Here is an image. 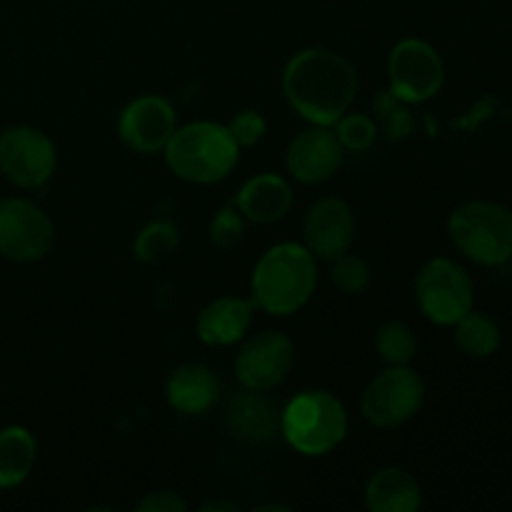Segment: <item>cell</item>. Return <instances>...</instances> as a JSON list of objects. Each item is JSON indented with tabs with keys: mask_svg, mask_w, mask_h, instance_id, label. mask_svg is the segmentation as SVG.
Returning <instances> with one entry per match:
<instances>
[{
	"mask_svg": "<svg viewBox=\"0 0 512 512\" xmlns=\"http://www.w3.org/2000/svg\"><path fill=\"white\" fill-rule=\"evenodd\" d=\"M283 93L290 108L310 125H335L353 105L358 73L335 50L305 48L285 65Z\"/></svg>",
	"mask_w": 512,
	"mask_h": 512,
	"instance_id": "6da1fadb",
	"label": "cell"
},
{
	"mask_svg": "<svg viewBox=\"0 0 512 512\" xmlns=\"http://www.w3.org/2000/svg\"><path fill=\"white\" fill-rule=\"evenodd\" d=\"M318 285V268L310 250L300 243H278L265 250L253 268L255 308L275 318L293 315L313 298Z\"/></svg>",
	"mask_w": 512,
	"mask_h": 512,
	"instance_id": "7a4b0ae2",
	"label": "cell"
},
{
	"mask_svg": "<svg viewBox=\"0 0 512 512\" xmlns=\"http://www.w3.org/2000/svg\"><path fill=\"white\" fill-rule=\"evenodd\" d=\"M163 153L168 168L180 180L213 185L233 173L240 160V145L230 135L228 125L200 120L175 130Z\"/></svg>",
	"mask_w": 512,
	"mask_h": 512,
	"instance_id": "3957f363",
	"label": "cell"
},
{
	"mask_svg": "<svg viewBox=\"0 0 512 512\" xmlns=\"http://www.w3.org/2000/svg\"><path fill=\"white\" fill-rule=\"evenodd\" d=\"M280 433L295 453L320 458L338 448L348 433V413L328 390H305L280 413Z\"/></svg>",
	"mask_w": 512,
	"mask_h": 512,
	"instance_id": "277c9868",
	"label": "cell"
},
{
	"mask_svg": "<svg viewBox=\"0 0 512 512\" xmlns=\"http://www.w3.org/2000/svg\"><path fill=\"white\" fill-rule=\"evenodd\" d=\"M455 248L468 260L498 268L512 260V210L490 200L458 205L448 218Z\"/></svg>",
	"mask_w": 512,
	"mask_h": 512,
	"instance_id": "5b68a950",
	"label": "cell"
},
{
	"mask_svg": "<svg viewBox=\"0 0 512 512\" xmlns=\"http://www.w3.org/2000/svg\"><path fill=\"white\" fill-rule=\"evenodd\" d=\"M415 300L430 323L455 325L473 310L475 285L468 270L450 258H433L415 280Z\"/></svg>",
	"mask_w": 512,
	"mask_h": 512,
	"instance_id": "8992f818",
	"label": "cell"
},
{
	"mask_svg": "<svg viewBox=\"0 0 512 512\" xmlns=\"http://www.w3.org/2000/svg\"><path fill=\"white\" fill-rule=\"evenodd\" d=\"M425 403V383L408 365H388L365 388L360 408L375 428H400L420 413Z\"/></svg>",
	"mask_w": 512,
	"mask_h": 512,
	"instance_id": "52a82bcc",
	"label": "cell"
},
{
	"mask_svg": "<svg viewBox=\"0 0 512 512\" xmlns=\"http://www.w3.org/2000/svg\"><path fill=\"white\" fill-rule=\"evenodd\" d=\"M58 168L53 140L30 125H10L0 133V173L23 190L43 188Z\"/></svg>",
	"mask_w": 512,
	"mask_h": 512,
	"instance_id": "ba28073f",
	"label": "cell"
},
{
	"mask_svg": "<svg viewBox=\"0 0 512 512\" xmlns=\"http://www.w3.org/2000/svg\"><path fill=\"white\" fill-rule=\"evenodd\" d=\"M390 93L403 103H425L435 98L445 83V65L438 50L420 38H405L390 50Z\"/></svg>",
	"mask_w": 512,
	"mask_h": 512,
	"instance_id": "9c48e42d",
	"label": "cell"
},
{
	"mask_svg": "<svg viewBox=\"0 0 512 512\" xmlns=\"http://www.w3.org/2000/svg\"><path fill=\"white\" fill-rule=\"evenodd\" d=\"M55 243V225L25 198L0 200V255L13 263H38Z\"/></svg>",
	"mask_w": 512,
	"mask_h": 512,
	"instance_id": "30bf717a",
	"label": "cell"
},
{
	"mask_svg": "<svg viewBox=\"0 0 512 512\" xmlns=\"http://www.w3.org/2000/svg\"><path fill=\"white\" fill-rule=\"evenodd\" d=\"M295 363V345L278 330H265L245 340L235 358V375L245 390H273L288 378Z\"/></svg>",
	"mask_w": 512,
	"mask_h": 512,
	"instance_id": "8fae6325",
	"label": "cell"
},
{
	"mask_svg": "<svg viewBox=\"0 0 512 512\" xmlns=\"http://www.w3.org/2000/svg\"><path fill=\"white\" fill-rule=\"evenodd\" d=\"M178 130L175 108L160 95H140L130 100L118 118V135L133 153H158Z\"/></svg>",
	"mask_w": 512,
	"mask_h": 512,
	"instance_id": "7c38bea8",
	"label": "cell"
},
{
	"mask_svg": "<svg viewBox=\"0 0 512 512\" xmlns=\"http://www.w3.org/2000/svg\"><path fill=\"white\" fill-rule=\"evenodd\" d=\"M343 158L345 148L335 130H330V125H310L290 140L285 165L298 183L318 185L338 173Z\"/></svg>",
	"mask_w": 512,
	"mask_h": 512,
	"instance_id": "4fadbf2b",
	"label": "cell"
},
{
	"mask_svg": "<svg viewBox=\"0 0 512 512\" xmlns=\"http://www.w3.org/2000/svg\"><path fill=\"white\" fill-rule=\"evenodd\" d=\"M303 240L313 258L333 263L355 240L353 208L343 198H320L305 213Z\"/></svg>",
	"mask_w": 512,
	"mask_h": 512,
	"instance_id": "5bb4252c",
	"label": "cell"
},
{
	"mask_svg": "<svg viewBox=\"0 0 512 512\" xmlns=\"http://www.w3.org/2000/svg\"><path fill=\"white\" fill-rule=\"evenodd\" d=\"M235 205L250 223H278L288 215L290 205H293V188H290L283 175L260 173L255 178L245 180L238 198H235Z\"/></svg>",
	"mask_w": 512,
	"mask_h": 512,
	"instance_id": "9a60e30c",
	"label": "cell"
},
{
	"mask_svg": "<svg viewBox=\"0 0 512 512\" xmlns=\"http://www.w3.org/2000/svg\"><path fill=\"white\" fill-rule=\"evenodd\" d=\"M253 308V300L233 298V295L215 298L213 303L200 310L198 323H195L198 338L205 345H215V348L238 343L245 338L250 323H253Z\"/></svg>",
	"mask_w": 512,
	"mask_h": 512,
	"instance_id": "2e32d148",
	"label": "cell"
},
{
	"mask_svg": "<svg viewBox=\"0 0 512 512\" xmlns=\"http://www.w3.org/2000/svg\"><path fill=\"white\" fill-rule=\"evenodd\" d=\"M220 383L210 368L200 363L180 365L170 373L165 385V400L180 415H203L215 405Z\"/></svg>",
	"mask_w": 512,
	"mask_h": 512,
	"instance_id": "e0dca14e",
	"label": "cell"
},
{
	"mask_svg": "<svg viewBox=\"0 0 512 512\" xmlns=\"http://www.w3.org/2000/svg\"><path fill=\"white\" fill-rule=\"evenodd\" d=\"M365 505L373 512H415L423 505V488L405 468H380L365 485Z\"/></svg>",
	"mask_w": 512,
	"mask_h": 512,
	"instance_id": "ac0fdd59",
	"label": "cell"
},
{
	"mask_svg": "<svg viewBox=\"0 0 512 512\" xmlns=\"http://www.w3.org/2000/svg\"><path fill=\"white\" fill-rule=\"evenodd\" d=\"M38 458V443L23 425H8L0 430V488H18L33 473Z\"/></svg>",
	"mask_w": 512,
	"mask_h": 512,
	"instance_id": "d6986e66",
	"label": "cell"
},
{
	"mask_svg": "<svg viewBox=\"0 0 512 512\" xmlns=\"http://www.w3.org/2000/svg\"><path fill=\"white\" fill-rule=\"evenodd\" d=\"M230 428L238 430V435L248 440H268L280 428V418H275L273 405L260 398V390H248L233 400L228 408Z\"/></svg>",
	"mask_w": 512,
	"mask_h": 512,
	"instance_id": "ffe728a7",
	"label": "cell"
},
{
	"mask_svg": "<svg viewBox=\"0 0 512 512\" xmlns=\"http://www.w3.org/2000/svg\"><path fill=\"white\" fill-rule=\"evenodd\" d=\"M455 343H458V348L463 350L468 358L485 360L500 350L503 330H500L498 320L495 318L470 310L465 318H460L458 323H455Z\"/></svg>",
	"mask_w": 512,
	"mask_h": 512,
	"instance_id": "44dd1931",
	"label": "cell"
},
{
	"mask_svg": "<svg viewBox=\"0 0 512 512\" xmlns=\"http://www.w3.org/2000/svg\"><path fill=\"white\" fill-rule=\"evenodd\" d=\"M180 248V233L173 223L155 220L148 223L138 235H135L133 253L140 263L158 265L173 258Z\"/></svg>",
	"mask_w": 512,
	"mask_h": 512,
	"instance_id": "7402d4cb",
	"label": "cell"
},
{
	"mask_svg": "<svg viewBox=\"0 0 512 512\" xmlns=\"http://www.w3.org/2000/svg\"><path fill=\"white\" fill-rule=\"evenodd\" d=\"M375 350L385 365H410L418 355V338L410 325L390 320L375 335Z\"/></svg>",
	"mask_w": 512,
	"mask_h": 512,
	"instance_id": "603a6c76",
	"label": "cell"
},
{
	"mask_svg": "<svg viewBox=\"0 0 512 512\" xmlns=\"http://www.w3.org/2000/svg\"><path fill=\"white\" fill-rule=\"evenodd\" d=\"M373 108L375 125H378V130H383L390 140H403L413 133V113H410V110L405 108L403 100L395 98L390 90H385V93H380L378 98L373 100Z\"/></svg>",
	"mask_w": 512,
	"mask_h": 512,
	"instance_id": "cb8c5ba5",
	"label": "cell"
},
{
	"mask_svg": "<svg viewBox=\"0 0 512 512\" xmlns=\"http://www.w3.org/2000/svg\"><path fill=\"white\" fill-rule=\"evenodd\" d=\"M335 135H338L340 145L345 150H368L378 138V125L370 115L365 113H345L343 118L335 123Z\"/></svg>",
	"mask_w": 512,
	"mask_h": 512,
	"instance_id": "d4e9b609",
	"label": "cell"
},
{
	"mask_svg": "<svg viewBox=\"0 0 512 512\" xmlns=\"http://www.w3.org/2000/svg\"><path fill=\"white\" fill-rule=\"evenodd\" d=\"M245 238V215L238 205H225L210 220V243L220 250H233Z\"/></svg>",
	"mask_w": 512,
	"mask_h": 512,
	"instance_id": "484cf974",
	"label": "cell"
},
{
	"mask_svg": "<svg viewBox=\"0 0 512 512\" xmlns=\"http://www.w3.org/2000/svg\"><path fill=\"white\" fill-rule=\"evenodd\" d=\"M333 283L345 295H360L370 285V268L360 255H340L333 260Z\"/></svg>",
	"mask_w": 512,
	"mask_h": 512,
	"instance_id": "4316f807",
	"label": "cell"
},
{
	"mask_svg": "<svg viewBox=\"0 0 512 512\" xmlns=\"http://www.w3.org/2000/svg\"><path fill=\"white\" fill-rule=\"evenodd\" d=\"M230 135L235 138V143L243 148H253L263 140L265 130H268V123H265L263 113L260 110H240L233 120L228 123Z\"/></svg>",
	"mask_w": 512,
	"mask_h": 512,
	"instance_id": "83f0119b",
	"label": "cell"
},
{
	"mask_svg": "<svg viewBox=\"0 0 512 512\" xmlns=\"http://www.w3.org/2000/svg\"><path fill=\"white\" fill-rule=\"evenodd\" d=\"M138 512H185L188 505L173 490H155V493H148L138 505H135Z\"/></svg>",
	"mask_w": 512,
	"mask_h": 512,
	"instance_id": "f1b7e54d",
	"label": "cell"
},
{
	"mask_svg": "<svg viewBox=\"0 0 512 512\" xmlns=\"http://www.w3.org/2000/svg\"><path fill=\"white\" fill-rule=\"evenodd\" d=\"M203 512H238V503L233 500H210L203 505Z\"/></svg>",
	"mask_w": 512,
	"mask_h": 512,
	"instance_id": "f546056e",
	"label": "cell"
}]
</instances>
